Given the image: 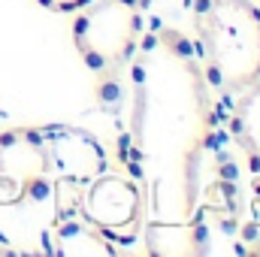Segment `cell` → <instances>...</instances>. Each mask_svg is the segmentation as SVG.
Masks as SVG:
<instances>
[{
  "label": "cell",
  "mask_w": 260,
  "mask_h": 257,
  "mask_svg": "<svg viewBox=\"0 0 260 257\" xmlns=\"http://www.w3.org/2000/svg\"><path fill=\"white\" fill-rule=\"evenodd\" d=\"M52 185H55L52 127L3 130L0 133V209L52 203Z\"/></svg>",
  "instance_id": "277c9868"
},
{
  "label": "cell",
  "mask_w": 260,
  "mask_h": 257,
  "mask_svg": "<svg viewBox=\"0 0 260 257\" xmlns=\"http://www.w3.org/2000/svg\"><path fill=\"white\" fill-rule=\"evenodd\" d=\"M257 3H260V0H257Z\"/></svg>",
  "instance_id": "8fae6325"
},
{
  "label": "cell",
  "mask_w": 260,
  "mask_h": 257,
  "mask_svg": "<svg viewBox=\"0 0 260 257\" xmlns=\"http://www.w3.org/2000/svg\"><path fill=\"white\" fill-rule=\"evenodd\" d=\"M191 34L200 70L221 97H236L260 82L257 0H194Z\"/></svg>",
  "instance_id": "7a4b0ae2"
},
{
  "label": "cell",
  "mask_w": 260,
  "mask_h": 257,
  "mask_svg": "<svg viewBox=\"0 0 260 257\" xmlns=\"http://www.w3.org/2000/svg\"><path fill=\"white\" fill-rule=\"evenodd\" d=\"M233 100L236 103L227 118V136L242 157V173H245L242 212L245 224L260 233V82L236 94Z\"/></svg>",
  "instance_id": "8992f818"
},
{
  "label": "cell",
  "mask_w": 260,
  "mask_h": 257,
  "mask_svg": "<svg viewBox=\"0 0 260 257\" xmlns=\"http://www.w3.org/2000/svg\"><path fill=\"white\" fill-rule=\"evenodd\" d=\"M142 0H94L73 21V43L97 79L124 73L142 43Z\"/></svg>",
  "instance_id": "3957f363"
},
{
  "label": "cell",
  "mask_w": 260,
  "mask_h": 257,
  "mask_svg": "<svg viewBox=\"0 0 260 257\" xmlns=\"http://www.w3.org/2000/svg\"><path fill=\"white\" fill-rule=\"evenodd\" d=\"M130 67V151L148 185V254H176L203 221L239 230L251 242L254 230L242 218L230 136L221 127L194 46L179 30L157 27L142 34Z\"/></svg>",
  "instance_id": "6da1fadb"
},
{
  "label": "cell",
  "mask_w": 260,
  "mask_h": 257,
  "mask_svg": "<svg viewBox=\"0 0 260 257\" xmlns=\"http://www.w3.org/2000/svg\"><path fill=\"white\" fill-rule=\"evenodd\" d=\"M142 3H145V0H142Z\"/></svg>",
  "instance_id": "30bf717a"
},
{
  "label": "cell",
  "mask_w": 260,
  "mask_h": 257,
  "mask_svg": "<svg viewBox=\"0 0 260 257\" xmlns=\"http://www.w3.org/2000/svg\"><path fill=\"white\" fill-rule=\"evenodd\" d=\"M9 254H15V251H12L6 242H0V257H9Z\"/></svg>",
  "instance_id": "9c48e42d"
},
{
  "label": "cell",
  "mask_w": 260,
  "mask_h": 257,
  "mask_svg": "<svg viewBox=\"0 0 260 257\" xmlns=\"http://www.w3.org/2000/svg\"><path fill=\"white\" fill-rule=\"evenodd\" d=\"M79 212L112 242H130L145 224V191L136 179L106 167L82 188Z\"/></svg>",
  "instance_id": "5b68a950"
},
{
  "label": "cell",
  "mask_w": 260,
  "mask_h": 257,
  "mask_svg": "<svg viewBox=\"0 0 260 257\" xmlns=\"http://www.w3.org/2000/svg\"><path fill=\"white\" fill-rule=\"evenodd\" d=\"M34 3L43 6V9H49V12L64 15V12H79V9H85V6L94 3V0H34Z\"/></svg>",
  "instance_id": "ba28073f"
},
{
  "label": "cell",
  "mask_w": 260,
  "mask_h": 257,
  "mask_svg": "<svg viewBox=\"0 0 260 257\" xmlns=\"http://www.w3.org/2000/svg\"><path fill=\"white\" fill-rule=\"evenodd\" d=\"M46 254H61V257H112L118 254L115 242L97 230L91 221L82 218V212L73 215H58L52 218L49 230H46Z\"/></svg>",
  "instance_id": "52a82bcc"
}]
</instances>
